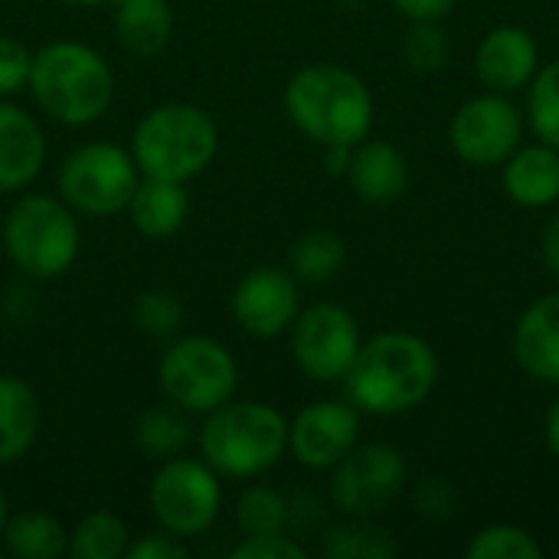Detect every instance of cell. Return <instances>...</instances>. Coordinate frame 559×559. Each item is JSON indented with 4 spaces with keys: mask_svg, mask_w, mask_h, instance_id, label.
<instances>
[{
    "mask_svg": "<svg viewBox=\"0 0 559 559\" xmlns=\"http://www.w3.org/2000/svg\"><path fill=\"white\" fill-rule=\"evenodd\" d=\"M439 383L432 344L409 331H383L360 344L344 377L347 400L370 416H403L429 400Z\"/></svg>",
    "mask_w": 559,
    "mask_h": 559,
    "instance_id": "obj_1",
    "label": "cell"
},
{
    "mask_svg": "<svg viewBox=\"0 0 559 559\" xmlns=\"http://www.w3.org/2000/svg\"><path fill=\"white\" fill-rule=\"evenodd\" d=\"M285 111L292 124L321 147H354L373 128V95L367 82L334 62L298 69L285 85Z\"/></svg>",
    "mask_w": 559,
    "mask_h": 559,
    "instance_id": "obj_2",
    "label": "cell"
},
{
    "mask_svg": "<svg viewBox=\"0 0 559 559\" xmlns=\"http://www.w3.org/2000/svg\"><path fill=\"white\" fill-rule=\"evenodd\" d=\"M29 92L49 118L82 128L108 111L115 75L92 46L62 39L33 52Z\"/></svg>",
    "mask_w": 559,
    "mask_h": 559,
    "instance_id": "obj_3",
    "label": "cell"
},
{
    "mask_svg": "<svg viewBox=\"0 0 559 559\" xmlns=\"http://www.w3.org/2000/svg\"><path fill=\"white\" fill-rule=\"evenodd\" d=\"M203 462L226 478H255L288 452V419L269 403H223L197 436Z\"/></svg>",
    "mask_w": 559,
    "mask_h": 559,
    "instance_id": "obj_4",
    "label": "cell"
},
{
    "mask_svg": "<svg viewBox=\"0 0 559 559\" xmlns=\"http://www.w3.org/2000/svg\"><path fill=\"white\" fill-rule=\"evenodd\" d=\"M219 151L216 121L197 105H160L151 108L131 138V157L144 177L187 183L200 177Z\"/></svg>",
    "mask_w": 559,
    "mask_h": 559,
    "instance_id": "obj_5",
    "label": "cell"
},
{
    "mask_svg": "<svg viewBox=\"0 0 559 559\" xmlns=\"http://www.w3.org/2000/svg\"><path fill=\"white\" fill-rule=\"evenodd\" d=\"M3 246L10 262L29 278H59L79 255V223L69 203L29 193L10 206L3 219Z\"/></svg>",
    "mask_w": 559,
    "mask_h": 559,
    "instance_id": "obj_6",
    "label": "cell"
},
{
    "mask_svg": "<svg viewBox=\"0 0 559 559\" xmlns=\"http://www.w3.org/2000/svg\"><path fill=\"white\" fill-rule=\"evenodd\" d=\"M157 383L180 413H213L236 396L239 370L219 341L177 337L157 364Z\"/></svg>",
    "mask_w": 559,
    "mask_h": 559,
    "instance_id": "obj_7",
    "label": "cell"
},
{
    "mask_svg": "<svg viewBox=\"0 0 559 559\" xmlns=\"http://www.w3.org/2000/svg\"><path fill=\"white\" fill-rule=\"evenodd\" d=\"M141 170L134 157L108 141H92L75 147L59 167L62 200L85 216H111L128 210Z\"/></svg>",
    "mask_w": 559,
    "mask_h": 559,
    "instance_id": "obj_8",
    "label": "cell"
},
{
    "mask_svg": "<svg viewBox=\"0 0 559 559\" xmlns=\"http://www.w3.org/2000/svg\"><path fill=\"white\" fill-rule=\"evenodd\" d=\"M151 514L177 537H200L213 527L223 508L219 475L197 459H167L151 478Z\"/></svg>",
    "mask_w": 559,
    "mask_h": 559,
    "instance_id": "obj_9",
    "label": "cell"
},
{
    "mask_svg": "<svg viewBox=\"0 0 559 559\" xmlns=\"http://www.w3.org/2000/svg\"><path fill=\"white\" fill-rule=\"evenodd\" d=\"M360 328L357 318L334 305L318 301L305 311H298L292 324V354L305 377L318 383L344 380L360 354Z\"/></svg>",
    "mask_w": 559,
    "mask_h": 559,
    "instance_id": "obj_10",
    "label": "cell"
},
{
    "mask_svg": "<svg viewBox=\"0 0 559 559\" xmlns=\"http://www.w3.org/2000/svg\"><path fill=\"white\" fill-rule=\"evenodd\" d=\"M406 485V462L400 449L373 442V445H354L331 475V498L334 504L350 514L354 521L373 518L403 491Z\"/></svg>",
    "mask_w": 559,
    "mask_h": 559,
    "instance_id": "obj_11",
    "label": "cell"
},
{
    "mask_svg": "<svg viewBox=\"0 0 559 559\" xmlns=\"http://www.w3.org/2000/svg\"><path fill=\"white\" fill-rule=\"evenodd\" d=\"M524 138V118L501 92L478 95L465 102L452 124H449V144L452 151L472 164V167H498L504 164Z\"/></svg>",
    "mask_w": 559,
    "mask_h": 559,
    "instance_id": "obj_12",
    "label": "cell"
},
{
    "mask_svg": "<svg viewBox=\"0 0 559 559\" xmlns=\"http://www.w3.org/2000/svg\"><path fill=\"white\" fill-rule=\"evenodd\" d=\"M360 436V409L347 400H321L305 406L295 423H288V449L305 468H334Z\"/></svg>",
    "mask_w": 559,
    "mask_h": 559,
    "instance_id": "obj_13",
    "label": "cell"
},
{
    "mask_svg": "<svg viewBox=\"0 0 559 559\" xmlns=\"http://www.w3.org/2000/svg\"><path fill=\"white\" fill-rule=\"evenodd\" d=\"M298 278L275 265L246 272L229 298L236 324L252 337L285 334L298 318Z\"/></svg>",
    "mask_w": 559,
    "mask_h": 559,
    "instance_id": "obj_14",
    "label": "cell"
},
{
    "mask_svg": "<svg viewBox=\"0 0 559 559\" xmlns=\"http://www.w3.org/2000/svg\"><path fill=\"white\" fill-rule=\"evenodd\" d=\"M540 62V46L524 26H495L475 49V75L508 95L514 88H527L531 79L537 75Z\"/></svg>",
    "mask_w": 559,
    "mask_h": 559,
    "instance_id": "obj_15",
    "label": "cell"
},
{
    "mask_svg": "<svg viewBox=\"0 0 559 559\" xmlns=\"http://www.w3.org/2000/svg\"><path fill=\"white\" fill-rule=\"evenodd\" d=\"M518 367L547 386H559V292L537 298L514 328Z\"/></svg>",
    "mask_w": 559,
    "mask_h": 559,
    "instance_id": "obj_16",
    "label": "cell"
},
{
    "mask_svg": "<svg viewBox=\"0 0 559 559\" xmlns=\"http://www.w3.org/2000/svg\"><path fill=\"white\" fill-rule=\"evenodd\" d=\"M347 180L354 193L370 206H390L406 193L409 164L400 147L390 141H360L354 144V157L347 167Z\"/></svg>",
    "mask_w": 559,
    "mask_h": 559,
    "instance_id": "obj_17",
    "label": "cell"
},
{
    "mask_svg": "<svg viewBox=\"0 0 559 559\" xmlns=\"http://www.w3.org/2000/svg\"><path fill=\"white\" fill-rule=\"evenodd\" d=\"M46 160V138L33 115L0 102V190H23Z\"/></svg>",
    "mask_w": 559,
    "mask_h": 559,
    "instance_id": "obj_18",
    "label": "cell"
},
{
    "mask_svg": "<svg viewBox=\"0 0 559 559\" xmlns=\"http://www.w3.org/2000/svg\"><path fill=\"white\" fill-rule=\"evenodd\" d=\"M504 193L524 210H544L559 200V147L537 141L531 147H518L501 164Z\"/></svg>",
    "mask_w": 559,
    "mask_h": 559,
    "instance_id": "obj_19",
    "label": "cell"
},
{
    "mask_svg": "<svg viewBox=\"0 0 559 559\" xmlns=\"http://www.w3.org/2000/svg\"><path fill=\"white\" fill-rule=\"evenodd\" d=\"M131 223L141 236L147 239H167L174 236L190 213V197L187 187L177 180H160V177H144L128 203Z\"/></svg>",
    "mask_w": 559,
    "mask_h": 559,
    "instance_id": "obj_20",
    "label": "cell"
},
{
    "mask_svg": "<svg viewBox=\"0 0 559 559\" xmlns=\"http://www.w3.org/2000/svg\"><path fill=\"white\" fill-rule=\"evenodd\" d=\"M43 409L20 377L0 373V465L20 462L39 436Z\"/></svg>",
    "mask_w": 559,
    "mask_h": 559,
    "instance_id": "obj_21",
    "label": "cell"
},
{
    "mask_svg": "<svg viewBox=\"0 0 559 559\" xmlns=\"http://www.w3.org/2000/svg\"><path fill=\"white\" fill-rule=\"evenodd\" d=\"M115 33L134 56H157L174 36L167 0H115Z\"/></svg>",
    "mask_w": 559,
    "mask_h": 559,
    "instance_id": "obj_22",
    "label": "cell"
},
{
    "mask_svg": "<svg viewBox=\"0 0 559 559\" xmlns=\"http://www.w3.org/2000/svg\"><path fill=\"white\" fill-rule=\"evenodd\" d=\"M3 547L16 559H59L69 554L66 527L46 511H20L3 524Z\"/></svg>",
    "mask_w": 559,
    "mask_h": 559,
    "instance_id": "obj_23",
    "label": "cell"
},
{
    "mask_svg": "<svg viewBox=\"0 0 559 559\" xmlns=\"http://www.w3.org/2000/svg\"><path fill=\"white\" fill-rule=\"evenodd\" d=\"M347 262V246L334 229H311L295 239L288 252V269L305 285H324L331 282Z\"/></svg>",
    "mask_w": 559,
    "mask_h": 559,
    "instance_id": "obj_24",
    "label": "cell"
},
{
    "mask_svg": "<svg viewBox=\"0 0 559 559\" xmlns=\"http://www.w3.org/2000/svg\"><path fill=\"white\" fill-rule=\"evenodd\" d=\"M128 554V527L111 511H95L75 524L69 534V557L75 559H118Z\"/></svg>",
    "mask_w": 559,
    "mask_h": 559,
    "instance_id": "obj_25",
    "label": "cell"
},
{
    "mask_svg": "<svg viewBox=\"0 0 559 559\" xmlns=\"http://www.w3.org/2000/svg\"><path fill=\"white\" fill-rule=\"evenodd\" d=\"M134 445L154 462L177 459L190 445V423L174 409H147L134 423Z\"/></svg>",
    "mask_w": 559,
    "mask_h": 559,
    "instance_id": "obj_26",
    "label": "cell"
},
{
    "mask_svg": "<svg viewBox=\"0 0 559 559\" xmlns=\"http://www.w3.org/2000/svg\"><path fill=\"white\" fill-rule=\"evenodd\" d=\"M236 524L242 537H262V534H282L288 524V501L265 485H255L242 491L236 504Z\"/></svg>",
    "mask_w": 559,
    "mask_h": 559,
    "instance_id": "obj_27",
    "label": "cell"
},
{
    "mask_svg": "<svg viewBox=\"0 0 559 559\" xmlns=\"http://www.w3.org/2000/svg\"><path fill=\"white\" fill-rule=\"evenodd\" d=\"M324 554L334 559H386L396 554V544L386 531L370 527L367 518H360V524L331 527L324 534Z\"/></svg>",
    "mask_w": 559,
    "mask_h": 559,
    "instance_id": "obj_28",
    "label": "cell"
},
{
    "mask_svg": "<svg viewBox=\"0 0 559 559\" xmlns=\"http://www.w3.org/2000/svg\"><path fill=\"white\" fill-rule=\"evenodd\" d=\"M527 88V121L534 134L559 147V59L537 69Z\"/></svg>",
    "mask_w": 559,
    "mask_h": 559,
    "instance_id": "obj_29",
    "label": "cell"
},
{
    "mask_svg": "<svg viewBox=\"0 0 559 559\" xmlns=\"http://www.w3.org/2000/svg\"><path fill=\"white\" fill-rule=\"evenodd\" d=\"M468 559H537L540 544L514 524H491L468 544Z\"/></svg>",
    "mask_w": 559,
    "mask_h": 559,
    "instance_id": "obj_30",
    "label": "cell"
},
{
    "mask_svg": "<svg viewBox=\"0 0 559 559\" xmlns=\"http://www.w3.org/2000/svg\"><path fill=\"white\" fill-rule=\"evenodd\" d=\"M134 324L154 337V341H167L180 331L183 324V305L174 292L164 288H151L144 295H138L134 301Z\"/></svg>",
    "mask_w": 559,
    "mask_h": 559,
    "instance_id": "obj_31",
    "label": "cell"
},
{
    "mask_svg": "<svg viewBox=\"0 0 559 559\" xmlns=\"http://www.w3.org/2000/svg\"><path fill=\"white\" fill-rule=\"evenodd\" d=\"M403 49H406V62L416 72H439L449 59V39L439 20H416Z\"/></svg>",
    "mask_w": 559,
    "mask_h": 559,
    "instance_id": "obj_32",
    "label": "cell"
},
{
    "mask_svg": "<svg viewBox=\"0 0 559 559\" xmlns=\"http://www.w3.org/2000/svg\"><path fill=\"white\" fill-rule=\"evenodd\" d=\"M33 52L16 36H0V98L29 85Z\"/></svg>",
    "mask_w": 559,
    "mask_h": 559,
    "instance_id": "obj_33",
    "label": "cell"
},
{
    "mask_svg": "<svg viewBox=\"0 0 559 559\" xmlns=\"http://www.w3.org/2000/svg\"><path fill=\"white\" fill-rule=\"evenodd\" d=\"M305 547L292 540L285 531L282 534H262V537H246L239 547H233V559H305Z\"/></svg>",
    "mask_w": 559,
    "mask_h": 559,
    "instance_id": "obj_34",
    "label": "cell"
},
{
    "mask_svg": "<svg viewBox=\"0 0 559 559\" xmlns=\"http://www.w3.org/2000/svg\"><path fill=\"white\" fill-rule=\"evenodd\" d=\"M416 511L426 521H449L455 514V488L445 478H426L416 491Z\"/></svg>",
    "mask_w": 559,
    "mask_h": 559,
    "instance_id": "obj_35",
    "label": "cell"
},
{
    "mask_svg": "<svg viewBox=\"0 0 559 559\" xmlns=\"http://www.w3.org/2000/svg\"><path fill=\"white\" fill-rule=\"evenodd\" d=\"M128 557L131 559H187L183 537L164 531V534H147L138 544H128Z\"/></svg>",
    "mask_w": 559,
    "mask_h": 559,
    "instance_id": "obj_36",
    "label": "cell"
},
{
    "mask_svg": "<svg viewBox=\"0 0 559 559\" xmlns=\"http://www.w3.org/2000/svg\"><path fill=\"white\" fill-rule=\"evenodd\" d=\"M455 3L459 0H393V7L403 16H409L413 23L416 20H442L455 10Z\"/></svg>",
    "mask_w": 559,
    "mask_h": 559,
    "instance_id": "obj_37",
    "label": "cell"
},
{
    "mask_svg": "<svg viewBox=\"0 0 559 559\" xmlns=\"http://www.w3.org/2000/svg\"><path fill=\"white\" fill-rule=\"evenodd\" d=\"M540 255H544V265L547 272L559 278V213L550 216V223L544 226V236H540Z\"/></svg>",
    "mask_w": 559,
    "mask_h": 559,
    "instance_id": "obj_38",
    "label": "cell"
},
{
    "mask_svg": "<svg viewBox=\"0 0 559 559\" xmlns=\"http://www.w3.org/2000/svg\"><path fill=\"white\" fill-rule=\"evenodd\" d=\"M547 445H550V452L559 459V400H554V406L547 409Z\"/></svg>",
    "mask_w": 559,
    "mask_h": 559,
    "instance_id": "obj_39",
    "label": "cell"
},
{
    "mask_svg": "<svg viewBox=\"0 0 559 559\" xmlns=\"http://www.w3.org/2000/svg\"><path fill=\"white\" fill-rule=\"evenodd\" d=\"M3 524H7V495L0 488V534H3Z\"/></svg>",
    "mask_w": 559,
    "mask_h": 559,
    "instance_id": "obj_40",
    "label": "cell"
},
{
    "mask_svg": "<svg viewBox=\"0 0 559 559\" xmlns=\"http://www.w3.org/2000/svg\"><path fill=\"white\" fill-rule=\"evenodd\" d=\"M66 3H85V7H95V3H115V0H66Z\"/></svg>",
    "mask_w": 559,
    "mask_h": 559,
    "instance_id": "obj_41",
    "label": "cell"
}]
</instances>
